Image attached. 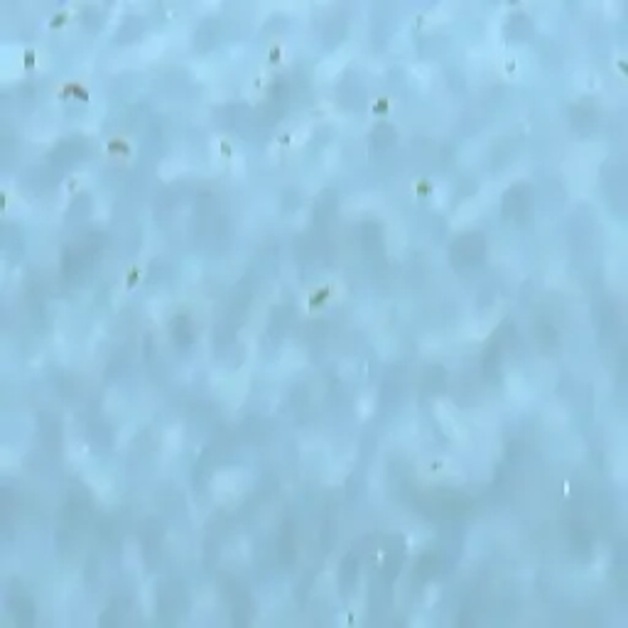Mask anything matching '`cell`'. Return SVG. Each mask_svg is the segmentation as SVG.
Listing matches in <instances>:
<instances>
[{"instance_id":"31","label":"cell","mask_w":628,"mask_h":628,"mask_svg":"<svg viewBox=\"0 0 628 628\" xmlns=\"http://www.w3.org/2000/svg\"><path fill=\"white\" fill-rule=\"evenodd\" d=\"M103 23V13L98 8H93V5H88V8H83V25L86 28H101Z\"/></svg>"},{"instance_id":"32","label":"cell","mask_w":628,"mask_h":628,"mask_svg":"<svg viewBox=\"0 0 628 628\" xmlns=\"http://www.w3.org/2000/svg\"><path fill=\"white\" fill-rule=\"evenodd\" d=\"M285 197H287V199H285V202H287V204H285V211H292V209L300 207V194H297V192H295V194H292V192H287Z\"/></svg>"},{"instance_id":"28","label":"cell","mask_w":628,"mask_h":628,"mask_svg":"<svg viewBox=\"0 0 628 628\" xmlns=\"http://www.w3.org/2000/svg\"><path fill=\"white\" fill-rule=\"evenodd\" d=\"M88 211H91V199H88L86 194H78L74 202H71L69 211H66V216H69V221H81V219L88 216Z\"/></svg>"},{"instance_id":"19","label":"cell","mask_w":628,"mask_h":628,"mask_svg":"<svg viewBox=\"0 0 628 628\" xmlns=\"http://www.w3.org/2000/svg\"><path fill=\"white\" fill-rule=\"evenodd\" d=\"M250 292H253V290H250L248 280H243L238 287H236V292L231 297V322H240V319H243V314L250 305V297H253Z\"/></svg>"},{"instance_id":"17","label":"cell","mask_w":628,"mask_h":628,"mask_svg":"<svg viewBox=\"0 0 628 628\" xmlns=\"http://www.w3.org/2000/svg\"><path fill=\"white\" fill-rule=\"evenodd\" d=\"M334 211H337V192H332V190L322 192L317 199V204H314V223H317V226H324V223L334 216Z\"/></svg>"},{"instance_id":"18","label":"cell","mask_w":628,"mask_h":628,"mask_svg":"<svg viewBox=\"0 0 628 628\" xmlns=\"http://www.w3.org/2000/svg\"><path fill=\"white\" fill-rule=\"evenodd\" d=\"M501 349L496 347V344H489L484 351V364H481V368H484V378L489 380V383H499L501 380Z\"/></svg>"},{"instance_id":"3","label":"cell","mask_w":628,"mask_h":628,"mask_svg":"<svg viewBox=\"0 0 628 628\" xmlns=\"http://www.w3.org/2000/svg\"><path fill=\"white\" fill-rule=\"evenodd\" d=\"M185 606H187V594H185L182 582L170 579V582L162 584L160 591H157V614L162 616V621H165V624L175 621L177 616L185 611Z\"/></svg>"},{"instance_id":"14","label":"cell","mask_w":628,"mask_h":628,"mask_svg":"<svg viewBox=\"0 0 628 628\" xmlns=\"http://www.w3.org/2000/svg\"><path fill=\"white\" fill-rule=\"evenodd\" d=\"M395 140H397V130L392 128L390 123H378L373 130H371V153H388V150L395 148Z\"/></svg>"},{"instance_id":"5","label":"cell","mask_w":628,"mask_h":628,"mask_svg":"<svg viewBox=\"0 0 628 628\" xmlns=\"http://www.w3.org/2000/svg\"><path fill=\"white\" fill-rule=\"evenodd\" d=\"M5 604H8V609L13 611L15 621H18L20 626H33L35 624V601L25 594L23 587L10 589L8 596H5Z\"/></svg>"},{"instance_id":"11","label":"cell","mask_w":628,"mask_h":628,"mask_svg":"<svg viewBox=\"0 0 628 628\" xmlns=\"http://www.w3.org/2000/svg\"><path fill=\"white\" fill-rule=\"evenodd\" d=\"M356 584H359V557L356 554H347L342 559V567H339V589H342V596L349 599V596L356 591Z\"/></svg>"},{"instance_id":"13","label":"cell","mask_w":628,"mask_h":628,"mask_svg":"<svg viewBox=\"0 0 628 628\" xmlns=\"http://www.w3.org/2000/svg\"><path fill=\"white\" fill-rule=\"evenodd\" d=\"M569 550L582 562L591 557V535L584 523H572V528H569Z\"/></svg>"},{"instance_id":"16","label":"cell","mask_w":628,"mask_h":628,"mask_svg":"<svg viewBox=\"0 0 628 628\" xmlns=\"http://www.w3.org/2000/svg\"><path fill=\"white\" fill-rule=\"evenodd\" d=\"M277 557L285 567H290L297 557V542H295V530H292L290 523H285L280 533V540H277Z\"/></svg>"},{"instance_id":"6","label":"cell","mask_w":628,"mask_h":628,"mask_svg":"<svg viewBox=\"0 0 628 628\" xmlns=\"http://www.w3.org/2000/svg\"><path fill=\"white\" fill-rule=\"evenodd\" d=\"M83 155H86V145H83V140H64V143H59L54 150H52L50 162H52V167H57V170H69V167H74Z\"/></svg>"},{"instance_id":"23","label":"cell","mask_w":628,"mask_h":628,"mask_svg":"<svg viewBox=\"0 0 628 628\" xmlns=\"http://www.w3.org/2000/svg\"><path fill=\"white\" fill-rule=\"evenodd\" d=\"M216 33H219L216 20H207V23L199 25V30L194 35V45L199 47V50H209V47H214V42H216Z\"/></svg>"},{"instance_id":"8","label":"cell","mask_w":628,"mask_h":628,"mask_svg":"<svg viewBox=\"0 0 628 628\" xmlns=\"http://www.w3.org/2000/svg\"><path fill=\"white\" fill-rule=\"evenodd\" d=\"M390 579L383 574V569H380L378 574L373 577V582H371V596H368V604H371V614L378 619V616H383V611L388 609L390 604Z\"/></svg>"},{"instance_id":"12","label":"cell","mask_w":628,"mask_h":628,"mask_svg":"<svg viewBox=\"0 0 628 628\" xmlns=\"http://www.w3.org/2000/svg\"><path fill=\"white\" fill-rule=\"evenodd\" d=\"M361 245L368 258H380L383 255V231L376 221H366L361 226Z\"/></svg>"},{"instance_id":"29","label":"cell","mask_w":628,"mask_h":628,"mask_svg":"<svg viewBox=\"0 0 628 628\" xmlns=\"http://www.w3.org/2000/svg\"><path fill=\"white\" fill-rule=\"evenodd\" d=\"M125 609H128V601H125V599H116L111 606H108L106 614L101 616V624H103V626H108V624H120V621H123V616H125Z\"/></svg>"},{"instance_id":"24","label":"cell","mask_w":628,"mask_h":628,"mask_svg":"<svg viewBox=\"0 0 628 628\" xmlns=\"http://www.w3.org/2000/svg\"><path fill=\"white\" fill-rule=\"evenodd\" d=\"M437 569H439V554L437 552H425L420 559H417L415 574H417V579L427 582V579H432L434 574H437Z\"/></svg>"},{"instance_id":"26","label":"cell","mask_w":628,"mask_h":628,"mask_svg":"<svg viewBox=\"0 0 628 628\" xmlns=\"http://www.w3.org/2000/svg\"><path fill=\"white\" fill-rule=\"evenodd\" d=\"M537 342H540V347H542V351H557V347H559V339H557V329L552 327V324H547V322H542L540 327H537Z\"/></svg>"},{"instance_id":"9","label":"cell","mask_w":628,"mask_h":628,"mask_svg":"<svg viewBox=\"0 0 628 628\" xmlns=\"http://www.w3.org/2000/svg\"><path fill=\"white\" fill-rule=\"evenodd\" d=\"M569 123H572L574 133H579V135L594 133L596 123H599V118H596V108L591 106L589 101L574 103V106L569 108Z\"/></svg>"},{"instance_id":"25","label":"cell","mask_w":628,"mask_h":628,"mask_svg":"<svg viewBox=\"0 0 628 628\" xmlns=\"http://www.w3.org/2000/svg\"><path fill=\"white\" fill-rule=\"evenodd\" d=\"M344 33H347V23L342 18H332L324 28V45L332 50V47H339V42L344 40Z\"/></svg>"},{"instance_id":"2","label":"cell","mask_w":628,"mask_h":628,"mask_svg":"<svg viewBox=\"0 0 628 628\" xmlns=\"http://www.w3.org/2000/svg\"><path fill=\"white\" fill-rule=\"evenodd\" d=\"M221 587H223V596H226L228 606H231L233 624L245 626L250 621V616H253V601H250V594H248V589H245V584L240 582V579L223 574Z\"/></svg>"},{"instance_id":"7","label":"cell","mask_w":628,"mask_h":628,"mask_svg":"<svg viewBox=\"0 0 628 628\" xmlns=\"http://www.w3.org/2000/svg\"><path fill=\"white\" fill-rule=\"evenodd\" d=\"M37 434H40V442L47 452L54 454L62 444V425L52 412H40L37 417Z\"/></svg>"},{"instance_id":"10","label":"cell","mask_w":628,"mask_h":628,"mask_svg":"<svg viewBox=\"0 0 628 628\" xmlns=\"http://www.w3.org/2000/svg\"><path fill=\"white\" fill-rule=\"evenodd\" d=\"M160 547H162V523L150 518L143 528V550H145V562L153 567L160 559Z\"/></svg>"},{"instance_id":"21","label":"cell","mask_w":628,"mask_h":628,"mask_svg":"<svg viewBox=\"0 0 628 628\" xmlns=\"http://www.w3.org/2000/svg\"><path fill=\"white\" fill-rule=\"evenodd\" d=\"M530 28H533L530 18H528V15H523V13H516V15H511V18H508L506 35H508L513 42H521L528 33H530Z\"/></svg>"},{"instance_id":"15","label":"cell","mask_w":628,"mask_h":628,"mask_svg":"<svg viewBox=\"0 0 628 628\" xmlns=\"http://www.w3.org/2000/svg\"><path fill=\"white\" fill-rule=\"evenodd\" d=\"M172 342L180 349H190L192 342H194V324L187 314H177L172 319Z\"/></svg>"},{"instance_id":"1","label":"cell","mask_w":628,"mask_h":628,"mask_svg":"<svg viewBox=\"0 0 628 628\" xmlns=\"http://www.w3.org/2000/svg\"><path fill=\"white\" fill-rule=\"evenodd\" d=\"M486 255V240L479 231L462 233L449 248V260L454 268H476Z\"/></svg>"},{"instance_id":"30","label":"cell","mask_w":628,"mask_h":628,"mask_svg":"<svg viewBox=\"0 0 628 628\" xmlns=\"http://www.w3.org/2000/svg\"><path fill=\"white\" fill-rule=\"evenodd\" d=\"M444 380H447V373H444L442 366H432V368L427 371V376H425V390L427 392H437L444 385Z\"/></svg>"},{"instance_id":"20","label":"cell","mask_w":628,"mask_h":628,"mask_svg":"<svg viewBox=\"0 0 628 628\" xmlns=\"http://www.w3.org/2000/svg\"><path fill=\"white\" fill-rule=\"evenodd\" d=\"M3 250L13 260L23 258V233H20L15 226H10V223L3 226Z\"/></svg>"},{"instance_id":"4","label":"cell","mask_w":628,"mask_h":628,"mask_svg":"<svg viewBox=\"0 0 628 628\" xmlns=\"http://www.w3.org/2000/svg\"><path fill=\"white\" fill-rule=\"evenodd\" d=\"M533 209V192L528 185H513L504 194V214L508 219H523Z\"/></svg>"},{"instance_id":"27","label":"cell","mask_w":628,"mask_h":628,"mask_svg":"<svg viewBox=\"0 0 628 628\" xmlns=\"http://www.w3.org/2000/svg\"><path fill=\"white\" fill-rule=\"evenodd\" d=\"M290 324H292V307H275L273 317H270V332H273V337L275 334L280 337Z\"/></svg>"},{"instance_id":"22","label":"cell","mask_w":628,"mask_h":628,"mask_svg":"<svg viewBox=\"0 0 628 628\" xmlns=\"http://www.w3.org/2000/svg\"><path fill=\"white\" fill-rule=\"evenodd\" d=\"M140 33H143V18H135V15H130V18H125L123 25L118 28L116 42H120V45H125V42H133V40H138Z\"/></svg>"}]
</instances>
